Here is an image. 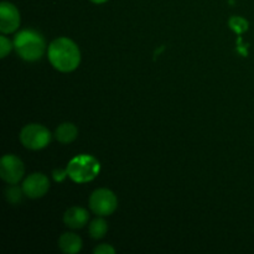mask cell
<instances>
[{
  "label": "cell",
  "mask_w": 254,
  "mask_h": 254,
  "mask_svg": "<svg viewBox=\"0 0 254 254\" xmlns=\"http://www.w3.org/2000/svg\"><path fill=\"white\" fill-rule=\"evenodd\" d=\"M50 62L60 72H72L81 64V51L72 40L59 37L50 44L47 51Z\"/></svg>",
  "instance_id": "6da1fadb"
},
{
  "label": "cell",
  "mask_w": 254,
  "mask_h": 254,
  "mask_svg": "<svg viewBox=\"0 0 254 254\" xmlns=\"http://www.w3.org/2000/svg\"><path fill=\"white\" fill-rule=\"evenodd\" d=\"M14 49L25 61L34 62L44 56L46 42L40 32L35 30H22L15 36Z\"/></svg>",
  "instance_id": "7a4b0ae2"
},
{
  "label": "cell",
  "mask_w": 254,
  "mask_h": 254,
  "mask_svg": "<svg viewBox=\"0 0 254 254\" xmlns=\"http://www.w3.org/2000/svg\"><path fill=\"white\" fill-rule=\"evenodd\" d=\"M66 170L72 181L77 184H86L97 178L101 171V164L94 156L81 154L69 161Z\"/></svg>",
  "instance_id": "3957f363"
},
{
  "label": "cell",
  "mask_w": 254,
  "mask_h": 254,
  "mask_svg": "<svg viewBox=\"0 0 254 254\" xmlns=\"http://www.w3.org/2000/svg\"><path fill=\"white\" fill-rule=\"evenodd\" d=\"M20 141L30 150H40L50 144L51 133L41 124H27L20 133Z\"/></svg>",
  "instance_id": "277c9868"
},
{
  "label": "cell",
  "mask_w": 254,
  "mask_h": 254,
  "mask_svg": "<svg viewBox=\"0 0 254 254\" xmlns=\"http://www.w3.org/2000/svg\"><path fill=\"white\" fill-rule=\"evenodd\" d=\"M89 207L97 216L106 217L112 215L118 207V200L113 191L108 189H98L89 197Z\"/></svg>",
  "instance_id": "5b68a950"
},
{
  "label": "cell",
  "mask_w": 254,
  "mask_h": 254,
  "mask_svg": "<svg viewBox=\"0 0 254 254\" xmlns=\"http://www.w3.org/2000/svg\"><path fill=\"white\" fill-rule=\"evenodd\" d=\"M25 168L22 161L12 154H6L0 160V176L9 185H16L22 179Z\"/></svg>",
  "instance_id": "8992f818"
},
{
  "label": "cell",
  "mask_w": 254,
  "mask_h": 254,
  "mask_svg": "<svg viewBox=\"0 0 254 254\" xmlns=\"http://www.w3.org/2000/svg\"><path fill=\"white\" fill-rule=\"evenodd\" d=\"M24 193L30 198H40L50 190V181L46 175L41 173H34L25 179L22 184Z\"/></svg>",
  "instance_id": "52a82bcc"
},
{
  "label": "cell",
  "mask_w": 254,
  "mask_h": 254,
  "mask_svg": "<svg viewBox=\"0 0 254 254\" xmlns=\"http://www.w3.org/2000/svg\"><path fill=\"white\" fill-rule=\"evenodd\" d=\"M20 25V12L11 2L2 1L0 4V31L11 34Z\"/></svg>",
  "instance_id": "ba28073f"
},
{
  "label": "cell",
  "mask_w": 254,
  "mask_h": 254,
  "mask_svg": "<svg viewBox=\"0 0 254 254\" xmlns=\"http://www.w3.org/2000/svg\"><path fill=\"white\" fill-rule=\"evenodd\" d=\"M88 211L82 207H78V206H73V207L68 208L64 215V225L69 228H73V230L84 227L88 223Z\"/></svg>",
  "instance_id": "9c48e42d"
},
{
  "label": "cell",
  "mask_w": 254,
  "mask_h": 254,
  "mask_svg": "<svg viewBox=\"0 0 254 254\" xmlns=\"http://www.w3.org/2000/svg\"><path fill=\"white\" fill-rule=\"evenodd\" d=\"M60 250L66 254H76L82 250V240L76 233H64L59 240Z\"/></svg>",
  "instance_id": "30bf717a"
},
{
  "label": "cell",
  "mask_w": 254,
  "mask_h": 254,
  "mask_svg": "<svg viewBox=\"0 0 254 254\" xmlns=\"http://www.w3.org/2000/svg\"><path fill=\"white\" fill-rule=\"evenodd\" d=\"M77 134H78V129L74 124L72 123H62L61 126L57 127L56 136L57 140L62 144H69L77 138Z\"/></svg>",
  "instance_id": "8fae6325"
},
{
  "label": "cell",
  "mask_w": 254,
  "mask_h": 254,
  "mask_svg": "<svg viewBox=\"0 0 254 254\" xmlns=\"http://www.w3.org/2000/svg\"><path fill=\"white\" fill-rule=\"evenodd\" d=\"M88 231L89 236H91L93 240H101V238H103L104 236L107 235V232H108V223H107V221L103 220L101 216H98V218H96V220H93L89 223Z\"/></svg>",
  "instance_id": "7c38bea8"
},
{
  "label": "cell",
  "mask_w": 254,
  "mask_h": 254,
  "mask_svg": "<svg viewBox=\"0 0 254 254\" xmlns=\"http://www.w3.org/2000/svg\"><path fill=\"white\" fill-rule=\"evenodd\" d=\"M22 192L24 190L22 189H19L17 186L15 185H10L9 188L6 189V200L9 203H12V205H16L21 201L22 197Z\"/></svg>",
  "instance_id": "4fadbf2b"
},
{
  "label": "cell",
  "mask_w": 254,
  "mask_h": 254,
  "mask_svg": "<svg viewBox=\"0 0 254 254\" xmlns=\"http://www.w3.org/2000/svg\"><path fill=\"white\" fill-rule=\"evenodd\" d=\"M230 25L236 32H238V34H241V32L246 31V30L248 29V22L246 21L245 19H242V17H238V16L232 17V19L230 20Z\"/></svg>",
  "instance_id": "5bb4252c"
},
{
  "label": "cell",
  "mask_w": 254,
  "mask_h": 254,
  "mask_svg": "<svg viewBox=\"0 0 254 254\" xmlns=\"http://www.w3.org/2000/svg\"><path fill=\"white\" fill-rule=\"evenodd\" d=\"M11 49H12L11 41H10L7 37H5L4 35L0 36V57H1V59H5V57L7 56V54L11 51Z\"/></svg>",
  "instance_id": "9a60e30c"
},
{
  "label": "cell",
  "mask_w": 254,
  "mask_h": 254,
  "mask_svg": "<svg viewBox=\"0 0 254 254\" xmlns=\"http://www.w3.org/2000/svg\"><path fill=\"white\" fill-rule=\"evenodd\" d=\"M94 254H114L116 250L109 245H99L94 248Z\"/></svg>",
  "instance_id": "2e32d148"
},
{
  "label": "cell",
  "mask_w": 254,
  "mask_h": 254,
  "mask_svg": "<svg viewBox=\"0 0 254 254\" xmlns=\"http://www.w3.org/2000/svg\"><path fill=\"white\" fill-rule=\"evenodd\" d=\"M66 176H68L67 170L66 171H62V170H55L54 171V179L56 181H62L64 178H66Z\"/></svg>",
  "instance_id": "e0dca14e"
},
{
  "label": "cell",
  "mask_w": 254,
  "mask_h": 254,
  "mask_svg": "<svg viewBox=\"0 0 254 254\" xmlns=\"http://www.w3.org/2000/svg\"><path fill=\"white\" fill-rule=\"evenodd\" d=\"M92 2H94V4H103V2L108 1V0H91Z\"/></svg>",
  "instance_id": "ac0fdd59"
}]
</instances>
